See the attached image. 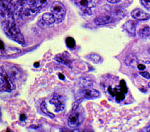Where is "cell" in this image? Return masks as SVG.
Wrapping results in <instances>:
<instances>
[{"label": "cell", "mask_w": 150, "mask_h": 132, "mask_svg": "<svg viewBox=\"0 0 150 132\" xmlns=\"http://www.w3.org/2000/svg\"><path fill=\"white\" fill-rule=\"evenodd\" d=\"M55 22H57V20L51 12H47V13L43 14L42 19H41V21H40V23H43L44 25H51V24Z\"/></svg>", "instance_id": "7c38bea8"}, {"label": "cell", "mask_w": 150, "mask_h": 132, "mask_svg": "<svg viewBox=\"0 0 150 132\" xmlns=\"http://www.w3.org/2000/svg\"><path fill=\"white\" fill-rule=\"evenodd\" d=\"M40 108H41V110H42V111L44 112V113L46 114V115H48L49 117H51V118H53V117H54V115H53V114L51 113V112L48 111V109H47V107H46V102H45V101L41 103Z\"/></svg>", "instance_id": "ac0fdd59"}, {"label": "cell", "mask_w": 150, "mask_h": 132, "mask_svg": "<svg viewBox=\"0 0 150 132\" xmlns=\"http://www.w3.org/2000/svg\"><path fill=\"white\" fill-rule=\"evenodd\" d=\"M75 4L81 9L84 13L91 14L92 8L94 7V2L92 0H74Z\"/></svg>", "instance_id": "ba28073f"}, {"label": "cell", "mask_w": 150, "mask_h": 132, "mask_svg": "<svg viewBox=\"0 0 150 132\" xmlns=\"http://www.w3.org/2000/svg\"><path fill=\"white\" fill-rule=\"evenodd\" d=\"M141 3L146 8H150V0H141Z\"/></svg>", "instance_id": "ffe728a7"}, {"label": "cell", "mask_w": 150, "mask_h": 132, "mask_svg": "<svg viewBox=\"0 0 150 132\" xmlns=\"http://www.w3.org/2000/svg\"><path fill=\"white\" fill-rule=\"evenodd\" d=\"M112 17L109 15H101V16H98L94 19V23L98 26H101V25H106V24H109L110 22H112Z\"/></svg>", "instance_id": "4fadbf2b"}, {"label": "cell", "mask_w": 150, "mask_h": 132, "mask_svg": "<svg viewBox=\"0 0 150 132\" xmlns=\"http://www.w3.org/2000/svg\"><path fill=\"white\" fill-rule=\"evenodd\" d=\"M34 66H35V67H38V66H39V63H37V62H35V63H34Z\"/></svg>", "instance_id": "f1b7e54d"}, {"label": "cell", "mask_w": 150, "mask_h": 132, "mask_svg": "<svg viewBox=\"0 0 150 132\" xmlns=\"http://www.w3.org/2000/svg\"><path fill=\"white\" fill-rule=\"evenodd\" d=\"M25 119H26V116H25V115H24V114H21V115H20V120H21V121H24Z\"/></svg>", "instance_id": "d4e9b609"}, {"label": "cell", "mask_w": 150, "mask_h": 132, "mask_svg": "<svg viewBox=\"0 0 150 132\" xmlns=\"http://www.w3.org/2000/svg\"><path fill=\"white\" fill-rule=\"evenodd\" d=\"M121 0H107V2L109 4H116V3H118V2H120Z\"/></svg>", "instance_id": "603a6c76"}, {"label": "cell", "mask_w": 150, "mask_h": 132, "mask_svg": "<svg viewBox=\"0 0 150 132\" xmlns=\"http://www.w3.org/2000/svg\"><path fill=\"white\" fill-rule=\"evenodd\" d=\"M145 130H146L147 132H150V125H149V126H147V127H146V129H145Z\"/></svg>", "instance_id": "4316f807"}, {"label": "cell", "mask_w": 150, "mask_h": 132, "mask_svg": "<svg viewBox=\"0 0 150 132\" xmlns=\"http://www.w3.org/2000/svg\"><path fill=\"white\" fill-rule=\"evenodd\" d=\"M15 4L16 2H10V0H1L0 1V18L6 19V20L10 19L14 8H15Z\"/></svg>", "instance_id": "3957f363"}, {"label": "cell", "mask_w": 150, "mask_h": 132, "mask_svg": "<svg viewBox=\"0 0 150 132\" xmlns=\"http://www.w3.org/2000/svg\"><path fill=\"white\" fill-rule=\"evenodd\" d=\"M138 34L141 36V37H146V36H149L150 35V27L148 26H145L142 29H140L138 31Z\"/></svg>", "instance_id": "e0dca14e"}, {"label": "cell", "mask_w": 150, "mask_h": 132, "mask_svg": "<svg viewBox=\"0 0 150 132\" xmlns=\"http://www.w3.org/2000/svg\"><path fill=\"white\" fill-rule=\"evenodd\" d=\"M109 93L112 96H114L117 101H121L124 99V96L127 93V87L125 86L124 80L120 81L119 86H115V87H109Z\"/></svg>", "instance_id": "5b68a950"}, {"label": "cell", "mask_w": 150, "mask_h": 132, "mask_svg": "<svg viewBox=\"0 0 150 132\" xmlns=\"http://www.w3.org/2000/svg\"><path fill=\"white\" fill-rule=\"evenodd\" d=\"M5 49V47H4V44H3V42L0 40V50H4Z\"/></svg>", "instance_id": "cb8c5ba5"}, {"label": "cell", "mask_w": 150, "mask_h": 132, "mask_svg": "<svg viewBox=\"0 0 150 132\" xmlns=\"http://www.w3.org/2000/svg\"><path fill=\"white\" fill-rule=\"evenodd\" d=\"M14 88H15V85H14L13 80L9 77L3 67H0V89L11 92L12 90H14Z\"/></svg>", "instance_id": "277c9868"}, {"label": "cell", "mask_w": 150, "mask_h": 132, "mask_svg": "<svg viewBox=\"0 0 150 132\" xmlns=\"http://www.w3.org/2000/svg\"><path fill=\"white\" fill-rule=\"evenodd\" d=\"M47 3V0H19V4L21 7H28V8L39 10Z\"/></svg>", "instance_id": "52a82bcc"}, {"label": "cell", "mask_w": 150, "mask_h": 132, "mask_svg": "<svg viewBox=\"0 0 150 132\" xmlns=\"http://www.w3.org/2000/svg\"><path fill=\"white\" fill-rule=\"evenodd\" d=\"M131 16L132 18H134L135 20H148L150 18V14L146 13V12L142 11L141 9H135L131 12Z\"/></svg>", "instance_id": "8fae6325"}, {"label": "cell", "mask_w": 150, "mask_h": 132, "mask_svg": "<svg viewBox=\"0 0 150 132\" xmlns=\"http://www.w3.org/2000/svg\"><path fill=\"white\" fill-rule=\"evenodd\" d=\"M87 58H88L90 61L94 62V63H99V62H101V60H102V58H101L100 55L96 54V53H90L87 55Z\"/></svg>", "instance_id": "2e32d148"}, {"label": "cell", "mask_w": 150, "mask_h": 132, "mask_svg": "<svg viewBox=\"0 0 150 132\" xmlns=\"http://www.w3.org/2000/svg\"><path fill=\"white\" fill-rule=\"evenodd\" d=\"M59 78L60 79H64V75H62V74H59Z\"/></svg>", "instance_id": "83f0119b"}, {"label": "cell", "mask_w": 150, "mask_h": 132, "mask_svg": "<svg viewBox=\"0 0 150 132\" xmlns=\"http://www.w3.org/2000/svg\"><path fill=\"white\" fill-rule=\"evenodd\" d=\"M60 132H79V131H73V130H67V129H61V131Z\"/></svg>", "instance_id": "484cf974"}, {"label": "cell", "mask_w": 150, "mask_h": 132, "mask_svg": "<svg viewBox=\"0 0 150 132\" xmlns=\"http://www.w3.org/2000/svg\"><path fill=\"white\" fill-rule=\"evenodd\" d=\"M49 102L54 105L56 111H61V110L64 109V104H63V102H62L61 96L59 94H57V93H55V94L50 98Z\"/></svg>", "instance_id": "30bf717a"}, {"label": "cell", "mask_w": 150, "mask_h": 132, "mask_svg": "<svg viewBox=\"0 0 150 132\" xmlns=\"http://www.w3.org/2000/svg\"><path fill=\"white\" fill-rule=\"evenodd\" d=\"M51 13L55 16L57 22H61L66 14V8L60 2H54L51 6Z\"/></svg>", "instance_id": "8992f818"}, {"label": "cell", "mask_w": 150, "mask_h": 132, "mask_svg": "<svg viewBox=\"0 0 150 132\" xmlns=\"http://www.w3.org/2000/svg\"><path fill=\"white\" fill-rule=\"evenodd\" d=\"M137 68H138L139 70L144 71V70H145V68H146V67H145L144 64H138V65H137Z\"/></svg>", "instance_id": "7402d4cb"}, {"label": "cell", "mask_w": 150, "mask_h": 132, "mask_svg": "<svg viewBox=\"0 0 150 132\" xmlns=\"http://www.w3.org/2000/svg\"><path fill=\"white\" fill-rule=\"evenodd\" d=\"M66 45L68 48L72 49V48L75 47V40L72 37H67L66 38Z\"/></svg>", "instance_id": "d6986e66"}, {"label": "cell", "mask_w": 150, "mask_h": 132, "mask_svg": "<svg viewBox=\"0 0 150 132\" xmlns=\"http://www.w3.org/2000/svg\"><path fill=\"white\" fill-rule=\"evenodd\" d=\"M140 75H141L142 77L147 78V79L150 78V74L148 73V72H146V71H141V72H140Z\"/></svg>", "instance_id": "44dd1931"}, {"label": "cell", "mask_w": 150, "mask_h": 132, "mask_svg": "<svg viewBox=\"0 0 150 132\" xmlns=\"http://www.w3.org/2000/svg\"><path fill=\"white\" fill-rule=\"evenodd\" d=\"M84 120V110L82 109L81 106L74 107L72 109L71 113L68 116V125L72 128H76L83 122Z\"/></svg>", "instance_id": "7a4b0ae2"}, {"label": "cell", "mask_w": 150, "mask_h": 132, "mask_svg": "<svg viewBox=\"0 0 150 132\" xmlns=\"http://www.w3.org/2000/svg\"><path fill=\"white\" fill-rule=\"evenodd\" d=\"M81 95L84 98H87V99H93V98H98L100 96V92L98 90L94 89V88L86 86L81 90Z\"/></svg>", "instance_id": "9c48e42d"}, {"label": "cell", "mask_w": 150, "mask_h": 132, "mask_svg": "<svg viewBox=\"0 0 150 132\" xmlns=\"http://www.w3.org/2000/svg\"><path fill=\"white\" fill-rule=\"evenodd\" d=\"M124 26H125V29H126L130 34L135 35V27H136V24H135L134 21H132V20L127 21V22L124 24Z\"/></svg>", "instance_id": "9a60e30c"}, {"label": "cell", "mask_w": 150, "mask_h": 132, "mask_svg": "<svg viewBox=\"0 0 150 132\" xmlns=\"http://www.w3.org/2000/svg\"><path fill=\"white\" fill-rule=\"evenodd\" d=\"M55 60H56L57 62H60V63L64 64V65L68 66V67H71V61H70V59L68 57H65L64 55H57L56 57H55Z\"/></svg>", "instance_id": "5bb4252c"}, {"label": "cell", "mask_w": 150, "mask_h": 132, "mask_svg": "<svg viewBox=\"0 0 150 132\" xmlns=\"http://www.w3.org/2000/svg\"><path fill=\"white\" fill-rule=\"evenodd\" d=\"M3 29H4V32L6 33V35L8 36L10 39L18 42L19 44H22V45L25 44L22 33H21L20 29H19L17 24L15 23L14 20H12V19L6 20L5 23H4Z\"/></svg>", "instance_id": "6da1fadb"}]
</instances>
